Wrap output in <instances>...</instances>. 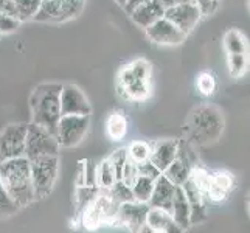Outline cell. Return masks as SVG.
Segmentation results:
<instances>
[{
  "instance_id": "4316f807",
  "label": "cell",
  "mask_w": 250,
  "mask_h": 233,
  "mask_svg": "<svg viewBox=\"0 0 250 233\" xmlns=\"http://www.w3.org/2000/svg\"><path fill=\"white\" fill-rule=\"evenodd\" d=\"M106 191L109 193V196L117 204H123V202L134 201V194H132L131 187L126 185L125 182H122V180H117V182L112 185L110 188H107Z\"/></svg>"
},
{
  "instance_id": "836d02e7",
  "label": "cell",
  "mask_w": 250,
  "mask_h": 233,
  "mask_svg": "<svg viewBox=\"0 0 250 233\" xmlns=\"http://www.w3.org/2000/svg\"><path fill=\"white\" fill-rule=\"evenodd\" d=\"M127 159H129V157H127V149H126V148H120V149H117V151L109 157V160H110V163H112V167H114L117 180H120V177H122V171H123V167L126 165Z\"/></svg>"
},
{
  "instance_id": "ab89813d",
  "label": "cell",
  "mask_w": 250,
  "mask_h": 233,
  "mask_svg": "<svg viewBox=\"0 0 250 233\" xmlns=\"http://www.w3.org/2000/svg\"><path fill=\"white\" fill-rule=\"evenodd\" d=\"M145 2H148V0H126V3H125V10L127 11V13H131L134 8H137L139 5H142V3H145Z\"/></svg>"
},
{
  "instance_id": "6da1fadb",
  "label": "cell",
  "mask_w": 250,
  "mask_h": 233,
  "mask_svg": "<svg viewBox=\"0 0 250 233\" xmlns=\"http://www.w3.org/2000/svg\"><path fill=\"white\" fill-rule=\"evenodd\" d=\"M0 182L19 209L36 201L31 180L30 160L25 155L0 163Z\"/></svg>"
},
{
  "instance_id": "d6986e66",
  "label": "cell",
  "mask_w": 250,
  "mask_h": 233,
  "mask_svg": "<svg viewBox=\"0 0 250 233\" xmlns=\"http://www.w3.org/2000/svg\"><path fill=\"white\" fill-rule=\"evenodd\" d=\"M146 226H148L149 232H157V233H177L182 232L180 227L174 222L169 212L159 209V207H151L148 214H146Z\"/></svg>"
},
{
  "instance_id": "9c48e42d",
  "label": "cell",
  "mask_w": 250,
  "mask_h": 233,
  "mask_svg": "<svg viewBox=\"0 0 250 233\" xmlns=\"http://www.w3.org/2000/svg\"><path fill=\"white\" fill-rule=\"evenodd\" d=\"M25 135L27 123L8 125L0 132V163L25 155Z\"/></svg>"
},
{
  "instance_id": "7402d4cb",
  "label": "cell",
  "mask_w": 250,
  "mask_h": 233,
  "mask_svg": "<svg viewBox=\"0 0 250 233\" xmlns=\"http://www.w3.org/2000/svg\"><path fill=\"white\" fill-rule=\"evenodd\" d=\"M117 182V176L114 167L109 159L103 160L100 165L95 168V185L101 190H107Z\"/></svg>"
},
{
  "instance_id": "f35d334b",
  "label": "cell",
  "mask_w": 250,
  "mask_h": 233,
  "mask_svg": "<svg viewBox=\"0 0 250 233\" xmlns=\"http://www.w3.org/2000/svg\"><path fill=\"white\" fill-rule=\"evenodd\" d=\"M85 179H87V162H80L76 171V185H85Z\"/></svg>"
},
{
  "instance_id": "d6a6232c",
  "label": "cell",
  "mask_w": 250,
  "mask_h": 233,
  "mask_svg": "<svg viewBox=\"0 0 250 233\" xmlns=\"http://www.w3.org/2000/svg\"><path fill=\"white\" fill-rule=\"evenodd\" d=\"M139 176H140V174H139V163L134 162V160H131V159H127L126 165L123 167L122 177H120V180H122V182H125L126 185L131 187V185L135 182V180H137V177H139Z\"/></svg>"
},
{
  "instance_id": "f1b7e54d",
  "label": "cell",
  "mask_w": 250,
  "mask_h": 233,
  "mask_svg": "<svg viewBox=\"0 0 250 233\" xmlns=\"http://www.w3.org/2000/svg\"><path fill=\"white\" fill-rule=\"evenodd\" d=\"M249 59L246 53H229V70L233 78L243 76L247 70Z\"/></svg>"
},
{
  "instance_id": "83f0119b",
  "label": "cell",
  "mask_w": 250,
  "mask_h": 233,
  "mask_svg": "<svg viewBox=\"0 0 250 233\" xmlns=\"http://www.w3.org/2000/svg\"><path fill=\"white\" fill-rule=\"evenodd\" d=\"M127 149V157L137 162V163H142L149 160V155H151V145L146 143V142H132L129 145Z\"/></svg>"
},
{
  "instance_id": "cb8c5ba5",
  "label": "cell",
  "mask_w": 250,
  "mask_h": 233,
  "mask_svg": "<svg viewBox=\"0 0 250 233\" xmlns=\"http://www.w3.org/2000/svg\"><path fill=\"white\" fill-rule=\"evenodd\" d=\"M154 182H156V179L148 177V176H139V177H137V180L131 185L132 194H134V201L149 202L152 190H154Z\"/></svg>"
},
{
  "instance_id": "ba28073f",
  "label": "cell",
  "mask_w": 250,
  "mask_h": 233,
  "mask_svg": "<svg viewBox=\"0 0 250 233\" xmlns=\"http://www.w3.org/2000/svg\"><path fill=\"white\" fill-rule=\"evenodd\" d=\"M90 126V115H61L56 125V140L59 146L72 148L81 143Z\"/></svg>"
},
{
  "instance_id": "8fae6325",
  "label": "cell",
  "mask_w": 250,
  "mask_h": 233,
  "mask_svg": "<svg viewBox=\"0 0 250 233\" xmlns=\"http://www.w3.org/2000/svg\"><path fill=\"white\" fill-rule=\"evenodd\" d=\"M149 210L148 202L129 201L118 205L115 224L132 232H143L146 227V214Z\"/></svg>"
},
{
  "instance_id": "ac0fdd59",
  "label": "cell",
  "mask_w": 250,
  "mask_h": 233,
  "mask_svg": "<svg viewBox=\"0 0 250 233\" xmlns=\"http://www.w3.org/2000/svg\"><path fill=\"white\" fill-rule=\"evenodd\" d=\"M176 187L171 182L168 177H165L163 174H160L156 182H154V190L149 199V205L151 207H159V209H163L169 212L171 210V204H172V197H174V191Z\"/></svg>"
},
{
  "instance_id": "44dd1931",
  "label": "cell",
  "mask_w": 250,
  "mask_h": 233,
  "mask_svg": "<svg viewBox=\"0 0 250 233\" xmlns=\"http://www.w3.org/2000/svg\"><path fill=\"white\" fill-rule=\"evenodd\" d=\"M169 214L172 216V219H174V222L180 227V230H185L191 226V221H189V204H188V199H187V196L180 185L176 187Z\"/></svg>"
},
{
  "instance_id": "4fadbf2b",
  "label": "cell",
  "mask_w": 250,
  "mask_h": 233,
  "mask_svg": "<svg viewBox=\"0 0 250 233\" xmlns=\"http://www.w3.org/2000/svg\"><path fill=\"white\" fill-rule=\"evenodd\" d=\"M193 129L196 135L202 137L205 142L216 139L222 131V120L219 114L211 107H201L193 115Z\"/></svg>"
},
{
  "instance_id": "7a4b0ae2",
  "label": "cell",
  "mask_w": 250,
  "mask_h": 233,
  "mask_svg": "<svg viewBox=\"0 0 250 233\" xmlns=\"http://www.w3.org/2000/svg\"><path fill=\"white\" fill-rule=\"evenodd\" d=\"M61 89L62 84L44 83L38 85L30 97L33 123L47 129L51 134L56 132V125L61 118Z\"/></svg>"
},
{
  "instance_id": "484cf974",
  "label": "cell",
  "mask_w": 250,
  "mask_h": 233,
  "mask_svg": "<svg viewBox=\"0 0 250 233\" xmlns=\"http://www.w3.org/2000/svg\"><path fill=\"white\" fill-rule=\"evenodd\" d=\"M41 2L42 0H13L17 19L21 22L33 19V16L36 14Z\"/></svg>"
},
{
  "instance_id": "b9f144b4",
  "label": "cell",
  "mask_w": 250,
  "mask_h": 233,
  "mask_svg": "<svg viewBox=\"0 0 250 233\" xmlns=\"http://www.w3.org/2000/svg\"><path fill=\"white\" fill-rule=\"evenodd\" d=\"M115 2L120 5V6H125V3H126V0H115Z\"/></svg>"
},
{
  "instance_id": "30bf717a",
  "label": "cell",
  "mask_w": 250,
  "mask_h": 233,
  "mask_svg": "<svg viewBox=\"0 0 250 233\" xmlns=\"http://www.w3.org/2000/svg\"><path fill=\"white\" fill-rule=\"evenodd\" d=\"M163 17H167L171 23H174L182 33L188 34L196 28L197 23H199L202 13L199 10V6H197L193 0H189V2H185V3H179L174 6L165 8Z\"/></svg>"
},
{
  "instance_id": "ffe728a7",
  "label": "cell",
  "mask_w": 250,
  "mask_h": 233,
  "mask_svg": "<svg viewBox=\"0 0 250 233\" xmlns=\"http://www.w3.org/2000/svg\"><path fill=\"white\" fill-rule=\"evenodd\" d=\"M163 13H165V8L162 6L159 0H148V2L134 8L129 14H131L132 21L139 25V27L146 28L156 21H159L160 17H163Z\"/></svg>"
},
{
  "instance_id": "3957f363",
  "label": "cell",
  "mask_w": 250,
  "mask_h": 233,
  "mask_svg": "<svg viewBox=\"0 0 250 233\" xmlns=\"http://www.w3.org/2000/svg\"><path fill=\"white\" fill-rule=\"evenodd\" d=\"M118 89L127 100H145L151 93V64L137 59L125 67L118 76Z\"/></svg>"
},
{
  "instance_id": "5b68a950",
  "label": "cell",
  "mask_w": 250,
  "mask_h": 233,
  "mask_svg": "<svg viewBox=\"0 0 250 233\" xmlns=\"http://www.w3.org/2000/svg\"><path fill=\"white\" fill-rule=\"evenodd\" d=\"M59 143L56 135L47 129L34 125L33 122L27 125V135H25V157L34 160L45 155H59Z\"/></svg>"
},
{
  "instance_id": "277c9868",
  "label": "cell",
  "mask_w": 250,
  "mask_h": 233,
  "mask_svg": "<svg viewBox=\"0 0 250 233\" xmlns=\"http://www.w3.org/2000/svg\"><path fill=\"white\" fill-rule=\"evenodd\" d=\"M30 169L36 201L44 199L55 187L59 169V157L58 155H45V157L30 160Z\"/></svg>"
},
{
  "instance_id": "52a82bcc",
  "label": "cell",
  "mask_w": 250,
  "mask_h": 233,
  "mask_svg": "<svg viewBox=\"0 0 250 233\" xmlns=\"http://www.w3.org/2000/svg\"><path fill=\"white\" fill-rule=\"evenodd\" d=\"M118 205L120 204L112 199L107 191H98L95 199L83 212V224L89 229H95L98 226H103V224H115Z\"/></svg>"
},
{
  "instance_id": "1f68e13d",
  "label": "cell",
  "mask_w": 250,
  "mask_h": 233,
  "mask_svg": "<svg viewBox=\"0 0 250 233\" xmlns=\"http://www.w3.org/2000/svg\"><path fill=\"white\" fill-rule=\"evenodd\" d=\"M98 194V188L95 185H81L78 188V196H76V201H78V207H80V212L83 213L84 209L87 207L93 199L95 196Z\"/></svg>"
},
{
  "instance_id": "e0dca14e",
  "label": "cell",
  "mask_w": 250,
  "mask_h": 233,
  "mask_svg": "<svg viewBox=\"0 0 250 233\" xmlns=\"http://www.w3.org/2000/svg\"><path fill=\"white\" fill-rule=\"evenodd\" d=\"M191 168H193V165H191V160H189V154L185 152L179 145L177 157L162 171V174L165 177H168L174 185H182L185 180L189 177Z\"/></svg>"
},
{
  "instance_id": "e575fe53",
  "label": "cell",
  "mask_w": 250,
  "mask_h": 233,
  "mask_svg": "<svg viewBox=\"0 0 250 233\" xmlns=\"http://www.w3.org/2000/svg\"><path fill=\"white\" fill-rule=\"evenodd\" d=\"M21 21L17 19L16 16L11 14H6L0 11V34H8V33H13L19 28Z\"/></svg>"
},
{
  "instance_id": "603a6c76",
  "label": "cell",
  "mask_w": 250,
  "mask_h": 233,
  "mask_svg": "<svg viewBox=\"0 0 250 233\" xmlns=\"http://www.w3.org/2000/svg\"><path fill=\"white\" fill-rule=\"evenodd\" d=\"M127 134V120L122 112H114L107 120V135L112 140H122Z\"/></svg>"
},
{
  "instance_id": "4dcf8cb0",
  "label": "cell",
  "mask_w": 250,
  "mask_h": 233,
  "mask_svg": "<svg viewBox=\"0 0 250 233\" xmlns=\"http://www.w3.org/2000/svg\"><path fill=\"white\" fill-rule=\"evenodd\" d=\"M197 90H199L202 95H205V97H210V95L214 93V90H216V80H214L213 73L210 72H204L201 73L199 76H197Z\"/></svg>"
},
{
  "instance_id": "2e32d148",
  "label": "cell",
  "mask_w": 250,
  "mask_h": 233,
  "mask_svg": "<svg viewBox=\"0 0 250 233\" xmlns=\"http://www.w3.org/2000/svg\"><path fill=\"white\" fill-rule=\"evenodd\" d=\"M179 145H180L179 140L167 139V140H160L154 146H151L149 160L152 162V165L156 167L160 172L177 157Z\"/></svg>"
},
{
  "instance_id": "9a60e30c",
  "label": "cell",
  "mask_w": 250,
  "mask_h": 233,
  "mask_svg": "<svg viewBox=\"0 0 250 233\" xmlns=\"http://www.w3.org/2000/svg\"><path fill=\"white\" fill-rule=\"evenodd\" d=\"M180 187H182L184 193L188 199V204H189V221H191V226L193 224H199V222L205 221V218H207V201L204 199V196L199 191V188L194 185V182L189 177Z\"/></svg>"
},
{
  "instance_id": "60d3db41",
  "label": "cell",
  "mask_w": 250,
  "mask_h": 233,
  "mask_svg": "<svg viewBox=\"0 0 250 233\" xmlns=\"http://www.w3.org/2000/svg\"><path fill=\"white\" fill-rule=\"evenodd\" d=\"M162 3L163 8H169V6H174V5H179V3H185V2H189V0H159Z\"/></svg>"
},
{
  "instance_id": "d4e9b609",
  "label": "cell",
  "mask_w": 250,
  "mask_h": 233,
  "mask_svg": "<svg viewBox=\"0 0 250 233\" xmlns=\"http://www.w3.org/2000/svg\"><path fill=\"white\" fill-rule=\"evenodd\" d=\"M224 47L227 53H247V42L238 30H229L224 36Z\"/></svg>"
},
{
  "instance_id": "f546056e",
  "label": "cell",
  "mask_w": 250,
  "mask_h": 233,
  "mask_svg": "<svg viewBox=\"0 0 250 233\" xmlns=\"http://www.w3.org/2000/svg\"><path fill=\"white\" fill-rule=\"evenodd\" d=\"M17 210H19V207L16 205V202L11 199V196L8 194L5 187L0 182V219L11 216Z\"/></svg>"
},
{
  "instance_id": "8d00e7d4",
  "label": "cell",
  "mask_w": 250,
  "mask_h": 233,
  "mask_svg": "<svg viewBox=\"0 0 250 233\" xmlns=\"http://www.w3.org/2000/svg\"><path fill=\"white\" fill-rule=\"evenodd\" d=\"M139 174L140 176H148V177H152V179H157L162 174V172L152 165L151 160H146V162L139 163Z\"/></svg>"
},
{
  "instance_id": "7c38bea8",
  "label": "cell",
  "mask_w": 250,
  "mask_h": 233,
  "mask_svg": "<svg viewBox=\"0 0 250 233\" xmlns=\"http://www.w3.org/2000/svg\"><path fill=\"white\" fill-rule=\"evenodd\" d=\"M61 115H90L92 106L84 92L75 84H62L61 89Z\"/></svg>"
},
{
  "instance_id": "d590c367",
  "label": "cell",
  "mask_w": 250,
  "mask_h": 233,
  "mask_svg": "<svg viewBox=\"0 0 250 233\" xmlns=\"http://www.w3.org/2000/svg\"><path fill=\"white\" fill-rule=\"evenodd\" d=\"M211 176H213V180L216 182L221 188L226 190L227 193L231 191V188H233L235 185V179L231 174H229V172L226 171H216V172H211Z\"/></svg>"
},
{
  "instance_id": "5bb4252c",
  "label": "cell",
  "mask_w": 250,
  "mask_h": 233,
  "mask_svg": "<svg viewBox=\"0 0 250 233\" xmlns=\"http://www.w3.org/2000/svg\"><path fill=\"white\" fill-rule=\"evenodd\" d=\"M148 38L159 45H177L185 41L187 34L180 31L174 23H171L167 17H160L149 27H146Z\"/></svg>"
},
{
  "instance_id": "74e56055",
  "label": "cell",
  "mask_w": 250,
  "mask_h": 233,
  "mask_svg": "<svg viewBox=\"0 0 250 233\" xmlns=\"http://www.w3.org/2000/svg\"><path fill=\"white\" fill-rule=\"evenodd\" d=\"M193 2L199 6V10L204 14H211L218 6V0H193Z\"/></svg>"
},
{
  "instance_id": "8992f818",
  "label": "cell",
  "mask_w": 250,
  "mask_h": 233,
  "mask_svg": "<svg viewBox=\"0 0 250 233\" xmlns=\"http://www.w3.org/2000/svg\"><path fill=\"white\" fill-rule=\"evenodd\" d=\"M84 0H42L33 21L38 22H65L80 16Z\"/></svg>"
}]
</instances>
